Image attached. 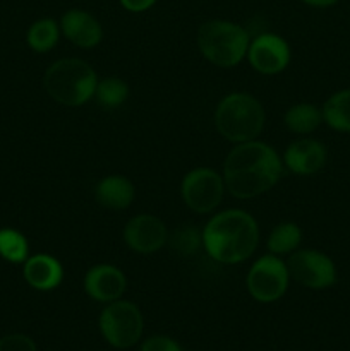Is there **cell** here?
I'll use <instances>...</instances> for the list:
<instances>
[{
	"label": "cell",
	"mask_w": 350,
	"mask_h": 351,
	"mask_svg": "<svg viewBox=\"0 0 350 351\" xmlns=\"http://www.w3.org/2000/svg\"><path fill=\"white\" fill-rule=\"evenodd\" d=\"M283 160L273 146L259 139L235 144L223 163L226 192L235 199H254L266 194L283 175Z\"/></svg>",
	"instance_id": "6da1fadb"
},
{
	"label": "cell",
	"mask_w": 350,
	"mask_h": 351,
	"mask_svg": "<svg viewBox=\"0 0 350 351\" xmlns=\"http://www.w3.org/2000/svg\"><path fill=\"white\" fill-rule=\"evenodd\" d=\"M259 243V226L244 209H225L208 219L202 228V249L213 261L233 266L254 256Z\"/></svg>",
	"instance_id": "7a4b0ae2"
},
{
	"label": "cell",
	"mask_w": 350,
	"mask_h": 351,
	"mask_svg": "<svg viewBox=\"0 0 350 351\" xmlns=\"http://www.w3.org/2000/svg\"><path fill=\"white\" fill-rule=\"evenodd\" d=\"M98 75L82 58L67 57L55 60L43 77L45 91L62 106H82L95 98Z\"/></svg>",
	"instance_id": "3957f363"
},
{
	"label": "cell",
	"mask_w": 350,
	"mask_h": 351,
	"mask_svg": "<svg viewBox=\"0 0 350 351\" xmlns=\"http://www.w3.org/2000/svg\"><path fill=\"white\" fill-rule=\"evenodd\" d=\"M216 132L229 143L240 144L261 136L266 123L263 105L250 93L235 91L223 96L215 108Z\"/></svg>",
	"instance_id": "277c9868"
},
{
	"label": "cell",
	"mask_w": 350,
	"mask_h": 351,
	"mask_svg": "<svg viewBox=\"0 0 350 351\" xmlns=\"http://www.w3.org/2000/svg\"><path fill=\"white\" fill-rule=\"evenodd\" d=\"M250 36L233 21L209 19L198 29V48L209 64L220 69L237 67L247 57Z\"/></svg>",
	"instance_id": "5b68a950"
},
{
	"label": "cell",
	"mask_w": 350,
	"mask_h": 351,
	"mask_svg": "<svg viewBox=\"0 0 350 351\" xmlns=\"http://www.w3.org/2000/svg\"><path fill=\"white\" fill-rule=\"evenodd\" d=\"M98 326L103 339L112 348L129 350L143 338L144 317L134 302L119 298L103 307Z\"/></svg>",
	"instance_id": "8992f818"
},
{
	"label": "cell",
	"mask_w": 350,
	"mask_h": 351,
	"mask_svg": "<svg viewBox=\"0 0 350 351\" xmlns=\"http://www.w3.org/2000/svg\"><path fill=\"white\" fill-rule=\"evenodd\" d=\"M225 191L223 175L208 167L187 171L180 182L182 201L196 215H211L222 204Z\"/></svg>",
	"instance_id": "52a82bcc"
},
{
	"label": "cell",
	"mask_w": 350,
	"mask_h": 351,
	"mask_svg": "<svg viewBox=\"0 0 350 351\" xmlns=\"http://www.w3.org/2000/svg\"><path fill=\"white\" fill-rule=\"evenodd\" d=\"M247 291L259 304L278 302L288 290L290 274L287 263L275 254H266L254 261L246 278Z\"/></svg>",
	"instance_id": "ba28073f"
},
{
	"label": "cell",
	"mask_w": 350,
	"mask_h": 351,
	"mask_svg": "<svg viewBox=\"0 0 350 351\" xmlns=\"http://www.w3.org/2000/svg\"><path fill=\"white\" fill-rule=\"evenodd\" d=\"M290 280L309 290H326L338 280V271L328 254L316 249H297L287 259Z\"/></svg>",
	"instance_id": "9c48e42d"
},
{
	"label": "cell",
	"mask_w": 350,
	"mask_h": 351,
	"mask_svg": "<svg viewBox=\"0 0 350 351\" xmlns=\"http://www.w3.org/2000/svg\"><path fill=\"white\" fill-rule=\"evenodd\" d=\"M246 58L259 74H280L290 64V45L277 33H261L250 40Z\"/></svg>",
	"instance_id": "30bf717a"
},
{
	"label": "cell",
	"mask_w": 350,
	"mask_h": 351,
	"mask_svg": "<svg viewBox=\"0 0 350 351\" xmlns=\"http://www.w3.org/2000/svg\"><path fill=\"white\" fill-rule=\"evenodd\" d=\"M126 245L136 254H154L168 243L167 225L154 215H137L126 223L122 232Z\"/></svg>",
	"instance_id": "8fae6325"
},
{
	"label": "cell",
	"mask_w": 350,
	"mask_h": 351,
	"mask_svg": "<svg viewBox=\"0 0 350 351\" xmlns=\"http://www.w3.org/2000/svg\"><path fill=\"white\" fill-rule=\"evenodd\" d=\"M281 160H283V167L290 173L299 175V177H312L326 167L328 149L321 141L302 136L288 144Z\"/></svg>",
	"instance_id": "7c38bea8"
},
{
	"label": "cell",
	"mask_w": 350,
	"mask_h": 351,
	"mask_svg": "<svg viewBox=\"0 0 350 351\" xmlns=\"http://www.w3.org/2000/svg\"><path fill=\"white\" fill-rule=\"evenodd\" d=\"M84 291L91 300L100 304H112L124 297L127 278L122 269L113 264H96L84 274Z\"/></svg>",
	"instance_id": "4fadbf2b"
},
{
	"label": "cell",
	"mask_w": 350,
	"mask_h": 351,
	"mask_svg": "<svg viewBox=\"0 0 350 351\" xmlns=\"http://www.w3.org/2000/svg\"><path fill=\"white\" fill-rule=\"evenodd\" d=\"M58 24L65 40L78 48H95L103 40L102 23L84 9H69L62 14Z\"/></svg>",
	"instance_id": "5bb4252c"
},
{
	"label": "cell",
	"mask_w": 350,
	"mask_h": 351,
	"mask_svg": "<svg viewBox=\"0 0 350 351\" xmlns=\"http://www.w3.org/2000/svg\"><path fill=\"white\" fill-rule=\"evenodd\" d=\"M23 276L33 290L51 291L64 281V266L50 254H34L24 263Z\"/></svg>",
	"instance_id": "9a60e30c"
},
{
	"label": "cell",
	"mask_w": 350,
	"mask_h": 351,
	"mask_svg": "<svg viewBox=\"0 0 350 351\" xmlns=\"http://www.w3.org/2000/svg\"><path fill=\"white\" fill-rule=\"evenodd\" d=\"M136 187L124 175H108L102 178L95 187V199L102 208L110 211H124L132 204Z\"/></svg>",
	"instance_id": "2e32d148"
},
{
	"label": "cell",
	"mask_w": 350,
	"mask_h": 351,
	"mask_svg": "<svg viewBox=\"0 0 350 351\" xmlns=\"http://www.w3.org/2000/svg\"><path fill=\"white\" fill-rule=\"evenodd\" d=\"M283 123L292 134L309 136L323 123V112L314 103H295L285 112Z\"/></svg>",
	"instance_id": "e0dca14e"
},
{
	"label": "cell",
	"mask_w": 350,
	"mask_h": 351,
	"mask_svg": "<svg viewBox=\"0 0 350 351\" xmlns=\"http://www.w3.org/2000/svg\"><path fill=\"white\" fill-rule=\"evenodd\" d=\"M323 122L329 129L350 134V88L333 93L321 106Z\"/></svg>",
	"instance_id": "ac0fdd59"
},
{
	"label": "cell",
	"mask_w": 350,
	"mask_h": 351,
	"mask_svg": "<svg viewBox=\"0 0 350 351\" xmlns=\"http://www.w3.org/2000/svg\"><path fill=\"white\" fill-rule=\"evenodd\" d=\"M60 24L51 17L34 21L26 33V43L36 53H47L51 48L57 47L60 40Z\"/></svg>",
	"instance_id": "d6986e66"
},
{
	"label": "cell",
	"mask_w": 350,
	"mask_h": 351,
	"mask_svg": "<svg viewBox=\"0 0 350 351\" xmlns=\"http://www.w3.org/2000/svg\"><path fill=\"white\" fill-rule=\"evenodd\" d=\"M302 243V230L297 223L283 221L278 223L273 230H271L270 237H268L266 247L270 254L275 256H290L292 252L301 247Z\"/></svg>",
	"instance_id": "ffe728a7"
},
{
	"label": "cell",
	"mask_w": 350,
	"mask_h": 351,
	"mask_svg": "<svg viewBox=\"0 0 350 351\" xmlns=\"http://www.w3.org/2000/svg\"><path fill=\"white\" fill-rule=\"evenodd\" d=\"M129 98V84L124 79L110 75V77L98 79L95 91V99L102 108L115 110L122 106Z\"/></svg>",
	"instance_id": "44dd1931"
},
{
	"label": "cell",
	"mask_w": 350,
	"mask_h": 351,
	"mask_svg": "<svg viewBox=\"0 0 350 351\" xmlns=\"http://www.w3.org/2000/svg\"><path fill=\"white\" fill-rule=\"evenodd\" d=\"M0 257L10 264H24L30 257V243L14 228L0 230Z\"/></svg>",
	"instance_id": "7402d4cb"
},
{
	"label": "cell",
	"mask_w": 350,
	"mask_h": 351,
	"mask_svg": "<svg viewBox=\"0 0 350 351\" xmlns=\"http://www.w3.org/2000/svg\"><path fill=\"white\" fill-rule=\"evenodd\" d=\"M172 247L182 256H192L202 247V232L194 226L178 228L172 239Z\"/></svg>",
	"instance_id": "603a6c76"
},
{
	"label": "cell",
	"mask_w": 350,
	"mask_h": 351,
	"mask_svg": "<svg viewBox=\"0 0 350 351\" xmlns=\"http://www.w3.org/2000/svg\"><path fill=\"white\" fill-rule=\"evenodd\" d=\"M0 351H38V348L27 335L12 332L0 338Z\"/></svg>",
	"instance_id": "cb8c5ba5"
},
{
	"label": "cell",
	"mask_w": 350,
	"mask_h": 351,
	"mask_svg": "<svg viewBox=\"0 0 350 351\" xmlns=\"http://www.w3.org/2000/svg\"><path fill=\"white\" fill-rule=\"evenodd\" d=\"M139 351H182V348L175 339L170 338V336L154 335L150 336L148 339H144Z\"/></svg>",
	"instance_id": "d4e9b609"
},
{
	"label": "cell",
	"mask_w": 350,
	"mask_h": 351,
	"mask_svg": "<svg viewBox=\"0 0 350 351\" xmlns=\"http://www.w3.org/2000/svg\"><path fill=\"white\" fill-rule=\"evenodd\" d=\"M120 5L124 7L126 10L134 14H141V12H146L150 10L158 0H119Z\"/></svg>",
	"instance_id": "484cf974"
},
{
	"label": "cell",
	"mask_w": 350,
	"mask_h": 351,
	"mask_svg": "<svg viewBox=\"0 0 350 351\" xmlns=\"http://www.w3.org/2000/svg\"><path fill=\"white\" fill-rule=\"evenodd\" d=\"M305 5L316 7V9H326V7H331L335 3H338L340 0H301Z\"/></svg>",
	"instance_id": "4316f807"
}]
</instances>
